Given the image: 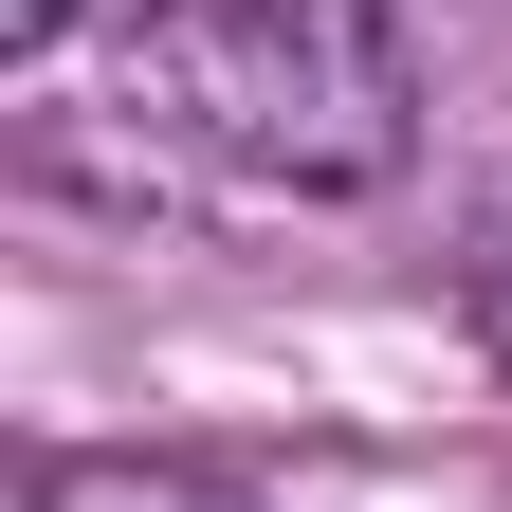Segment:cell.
<instances>
[{
    "label": "cell",
    "mask_w": 512,
    "mask_h": 512,
    "mask_svg": "<svg viewBox=\"0 0 512 512\" xmlns=\"http://www.w3.org/2000/svg\"><path fill=\"white\" fill-rule=\"evenodd\" d=\"M128 19H147L165 110L256 183L348 202V183H384L421 147V74H403L384 0H128Z\"/></svg>",
    "instance_id": "6da1fadb"
},
{
    "label": "cell",
    "mask_w": 512,
    "mask_h": 512,
    "mask_svg": "<svg viewBox=\"0 0 512 512\" xmlns=\"http://www.w3.org/2000/svg\"><path fill=\"white\" fill-rule=\"evenodd\" d=\"M19 512H256V494L183 476V458H37V476H19Z\"/></svg>",
    "instance_id": "7a4b0ae2"
},
{
    "label": "cell",
    "mask_w": 512,
    "mask_h": 512,
    "mask_svg": "<svg viewBox=\"0 0 512 512\" xmlns=\"http://www.w3.org/2000/svg\"><path fill=\"white\" fill-rule=\"evenodd\" d=\"M74 19H92V0H0V55H55Z\"/></svg>",
    "instance_id": "3957f363"
},
{
    "label": "cell",
    "mask_w": 512,
    "mask_h": 512,
    "mask_svg": "<svg viewBox=\"0 0 512 512\" xmlns=\"http://www.w3.org/2000/svg\"><path fill=\"white\" fill-rule=\"evenodd\" d=\"M476 311H494V348H512V238H494V275H476Z\"/></svg>",
    "instance_id": "277c9868"
}]
</instances>
